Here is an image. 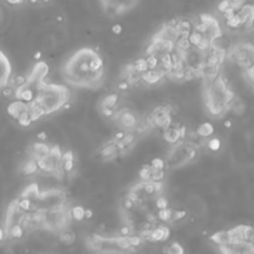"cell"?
Listing matches in <instances>:
<instances>
[{
	"label": "cell",
	"instance_id": "6da1fadb",
	"mask_svg": "<svg viewBox=\"0 0 254 254\" xmlns=\"http://www.w3.org/2000/svg\"><path fill=\"white\" fill-rule=\"evenodd\" d=\"M104 75V61L97 51L81 49L65 65L64 76L76 86H96Z\"/></svg>",
	"mask_w": 254,
	"mask_h": 254
},
{
	"label": "cell",
	"instance_id": "7a4b0ae2",
	"mask_svg": "<svg viewBox=\"0 0 254 254\" xmlns=\"http://www.w3.org/2000/svg\"><path fill=\"white\" fill-rule=\"evenodd\" d=\"M13 67H11V63L6 54L0 49V91H3L5 87H8L9 81L13 76Z\"/></svg>",
	"mask_w": 254,
	"mask_h": 254
},
{
	"label": "cell",
	"instance_id": "3957f363",
	"mask_svg": "<svg viewBox=\"0 0 254 254\" xmlns=\"http://www.w3.org/2000/svg\"><path fill=\"white\" fill-rule=\"evenodd\" d=\"M219 254H254V244L242 242V243H228L218 246Z\"/></svg>",
	"mask_w": 254,
	"mask_h": 254
},
{
	"label": "cell",
	"instance_id": "277c9868",
	"mask_svg": "<svg viewBox=\"0 0 254 254\" xmlns=\"http://www.w3.org/2000/svg\"><path fill=\"white\" fill-rule=\"evenodd\" d=\"M29 110H30V105L21 101V100H15V101L10 102V104L8 105V107H6L8 115L11 119L15 120V121L21 116V115H24L25 112H29Z\"/></svg>",
	"mask_w": 254,
	"mask_h": 254
},
{
	"label": "cell",
	"instance_id": "5b68a950",
	"mask_svg": "<svg viewBox=\"0 0 254 254\" xmlns=\"http://www.w3.org/2000/svg\"><path fill=\"white\" fill-rule=\"evenodd\" d=\"M171 236V232L168 227L165 226H157L153 227L151 229L150 236L146 238V241L151 242V243H160V242H166Z\"/></svg>",
	"mask_w": 254,
	"mask_h": 254
},
{
	"label": "cell",
	"instance_id": "8992f818",
	"mask_svg": "<svg viewBox=\"0 0 254 254\" xmlns=\"http://www.w3.org/2000/svg\"><path fill=\"white\" fill-rule=\"evenodd\" d=\"M50 146L46 145L45 142H35L31 146V155H33L34 160H39L41 157H45L50 152Z\"/></svg>",
	"mask_w": 254,
	"mask_h": 254
},
{
	"label": "cell",
	"instance_id": "52a82bcc",
	"mask_svg": "<svg viewBox=\"0 0 254 254\" xmlns=\"http://www.w3.org/2000/svg\"><path fill=\"white\" fill-rule=\"evenodd\" d=\"M61 168L65 173H71L75 168V158L72 151H66L63 153V158H61Z\"/></svg>",
	"mask_w": 254,
	"mask_h": 254
},
{
	"label": "cell",
	"instance_id": "ba28073f",
	"mask_svg": "<svg viewBox=\"0 0 254 254\" xmlns=\"http://www.w3.org/2000/svg\"><path fill=\"white\" fill-rule=\"evenodd\" d=\"M59 241H60L61 244L66 247L74 246L75 242H76V234H75L74 231L69 228L63 229L61 232H59Z\"/></svg>",
	"mask_w": 254,
	"mask_h": 254
},
{
	"label": "cell",
	"instance_id": "9c48e42d",
	"mask_svg": "<svg viewBox=\"0 0 254 254\" xmlns=\"http://www.w3.org/2000/svg\"><path fill=\"white\" fill-rule=\"evenodd\" d=\"M209 241H211L212 243L216 244L217 247H218V246H224V244L231 243V238H229L228 231H218V232H216V233H213L211 237H209Z\"/></svg>",
	"mask_w": 254,
	"mask_h": 254
},
{
	"label": "cell",
	"instance_id": "30bf717a",
	"mask_svg": "<svg viewBox=\"0 0 254 254\" xmlns=\"http://www.w3.org/2000/svg\"><path fill=\"white\" fill-rule=\"evenodd\" d=\"M120 122H121L122 126L125 127H133L137 124L136 116L132 112L128 111V110H124L122 112H120Z\"/></svg>",
	"mask_w": 254,
	"mask_h": 254
},
{
	"label": "cell",
	"instance_id": "8fae6325",
	"mask_svg": "<svg viewBox=\"0 0 254 254\" xmlns=\"http://www.w3.org/2000/svg\"><path fill=\"white\" fill-rule=\"evenodd\" d=\"M163 253L165 254H186L185 248L180 242H171L167 246L163 248Z\"/></svg>",
	"mask_w": 254,
	"mask_h": 254
},
{
	"label": "cell",
	"instance_id": "7c38bea8",
	"mask_svg": "<svg viewBox=\"0 0 254 254\" xmlns=\"http://www.w3.org/2000/svg\"><path fill=\"white\" fill-rule=\"evenodd\" d=\"M214 127L213 125L209 124V122H203L202 125H199L198 128H197V135L201 136V137H209L211 135H213Z\"/></svg>",
	"mask_w": 254,
	"mask_h": 254
},
{
	"label": "cell",
	"instance_id": "4fadbf2b",
	"mask_svg": "<svg viewBox=\"0 0 254 254\" xmlns=\"http://www.w3.org/2000/svg\"><path fill=\"white\" fill-rule=\"evenodd\" d=\"M70 217L76 222H82L85 219V208L82 206H74L70 209Z\"/></svg>",
	"mask_w": 254,
	"mask_h": 254
},
{
	"label": "cell",
	"instance_id": "5bb4252c",
	"mask_svg": "<svg viewBox=\"0 0 254 254\" xmlns=\"http://www.w3.org/2000/svg\"><path fill=\"white\" fill-rule=\"evenodd\" d=\"M38 163H36V161L34 160V158H30V160H28V162L24 165L23 167V171L25 175L30 176V175H35L36 171H38Z\"/></svg>",
	"mask_w": 254,
	"mask_h": 254
},
{
	"label": "cell",
	"instance_id": "9a60e30c",
	"mask_svg": "<svg viewBox=\"0 0 254 254\" xmlns=\"http://www.w3.org/2000/svg\"><path fill=\"white\" fill-rule=\"evenodd\" d=\"M117 100H119V96L116 94L109 95L102 101V109H115V106L117 105Z\"/></svg>",
	"mask_w": 254,
	"mask_h": 254
},
{
	"label": "cell",
	"instance_id": "2e32d148",
	"mask_svg": "<svg viewBox=\"0 0 254 254\" xmlns=\"http://www.w3.org/2000/svg\"><path fill=\"white\" fill-rule=\"evenodd\" d=\"M188 39H190V45L193 46V48H197V46L201 44V41L203 40V34L198 33V31H196V30H192L190 33V36H188Z\"/></svg>",
	"mask_w": 254,
	"mask_h": 254
},
{
	"label": "cell",
	"instance_id": "e0dca14e",
	"mask_svg": "<svg viewBox=\"0 0 254 254\" xmlns=\"http://www.w3.org/2000/svg\"><path fill=\"white\" fill-rule=\"evenodd\" d=\"M227 21V26H229V28L232 29H238L239 26L243 25V23H242V19L239 18L238 13H236L234 15H232L231 18L226 19Z\"/></svg>",
	"mask_w": 254,
	"mask_h": 254
},
{
	"label": "cell",
	"instance_id": "ac0fdd59",
	"mask_svg": "<svg viewBox=\"0 0 254 254\" xmlns=\"http://www.w3.org/2000/svg\"><path fill=\"white\" fill-rule=\"evenodd\" d=\"M133 65H135V69H136V71L138 72V74H143V72H146L148 70L147 60H146V59H143V58L136 60L135 63H133Z\"/></svg>",
	"mask_w": 254,
	"mask_h": 254
},
{
	"label": "cell",
	"instance_id": "d6986e66",
	"mask_svg": "<svg viewBox=\"0 0 254 254\" xmlns=\"http://www.w3.org/2000/svg\"><path fill=\"white\" fill-rule=\"evenodd\" d=\"M172 214H173V211L171 208L160 209L157 213V218L163 222H171L172 221Z\"/></svg>",
	"mask_w": 254,
	"mask_h": 254
},
{
	"label": "cell",
	"instance_id": "ffe728a7",
	"mask_svg": "<svg viewBox=\"0 0 254 254\" xmlns=\"http://www.w3.org/2000/svg\"><path fill=\"white\" fill-rule=\"evenodd\" d=\"M207 147H208L209 151L212 152H218L222 147V142L218 137H213V138H209L208 142H207Z\"/></svg>",
	"mask_w": 254,
	"mask_h": 254
},
{
	"label": "cell",
	"instance_id": "44dd1931",
	"mask_svg": "<svg viewBox=\"0 0 254 254\" xmlns=\"http://www.w3.org/2000/svg\"><path fill=\"white\" fill-rule=\"evenodd\" d=\"M150 166L153 168V170L163 171V168H165V160L161 157H155L152 158V161H151Z\"/></svg>",
	"mask_w": 254,
	"mask_h": 254
},
{
	"label": "cell",
	"instance_id": "7402d4cb",
	"mask_svg": "<svg viewBox=\"0 0 254 254\" xmlns=\"http://www.w3.org/2000/svg\"><path fill=\"white\" fill-rule=\"evenodd\" d=\"M187 217V212L185 209H177V211H173L172 214V222H180Z\"/></svg>",
	"mask_w": 254,
	"mask_h": 254
},
{
	"label": "cell",
	"instance_id": "603a6c76",
	"mask_svg": "<svg viewBox=\"0 0 254 254\" xmlns=\"http://www.w3.org/2000/svg\"><path fill=\"white\" fill-rule=\"evenodd\" d=\"M232 6V4H231V1H229V0H222L221 3L218 4V11H221V13H226L227 10H228L229 8H231Z\"/></svg>",
	"mask_w": 254,
	"mask_h": 254
},
{
	"label": "cell",
	"instance_id": "cb8c5ba5",
	"mask_svg": "<svg viewBox=\"0 0 254 254\" xmlns=\"http://www.w3.org/2000/svg\"><path fill=\"white\" fill-rule=\"evenodd\" d=\"M156 207L158 208V211H160V209L168 208L167 198H165V197H160V198H157V201H156Z\"/></svg>",
	"mask_w": 254,
	"mask_h": 254
},
{
	"label": "cell",
	"instance_id": "d4e9b609",
	"mask_svg": "<svg viewBox=\"0 0 254 254\" xmlns=\"http://www.w3.org/2000/svg\"><path fill=\"white\" fill-rule=\"evenodd\" d=\"M133 141H135V135H133V133H127V135L125 136V138L121 141V142L124 143L125 146H130L131 143L133 142Z\"/></svg>",
	"mask_w": 254,
	"mask_h": 254
},
{
	"label": "cell",
	"instance_id": "484cf974",
	"mask_svg": "<svg viewBox=\"0 0 254 254\" xmlns=\"http://www.w3.org/2000/svg\"><path fill=\"white\" fill-rule=\"evenodd\" d=\"M122 31H124V28H122L121 24H114L111 28V33L114 35H121Z\"/></svg>",
	"mask_w": 254,
	"mask_h": 254
},
{
	"label": "cell",
	"instance_id": "4316f807",
	"mask_svg": "<svg viewBox=\"0 0 254 254\" xmlns=\"http://www.w3.org/2000/svg\"><path fill=\"white\" fill-rule=\"evenodd\" d=\"M4 1L10 6H20L25 3L26 0H4Z\"/></svg>",
	"mask_w": 254,
	"mask_h": 254
},
{
	"label": "cell",
	"instance_id": "83f0119b",
	"mask_svg": "<svg viewBox=\"0 0 254 254\" xmlns=\"http://www.w3.org/2000/svg\"><path fill=\"white\" fill-rule=\"evenodd\" d=\"M133 207H135V203H133L130 198H127L126 197V198L124 199V208L127 209V211H131Z\"/></svg>",
	"mask_w": 254,
	"mask_h": 254
},
{
	"label": "cell",
	"instance_id": "f1b7e54d",
	"mask_svg": "<svg viewBox=\"0 0 254 254\" xmlns=\"http://www.w3.org/2000/svg\"><path fill=\"white\" fill-rule=\"evenodd\" d=\"M36 137H38L39 142H45V141L48 140L49 135H48V132H46V131H41V132L38 133V136H36Z\"/></svg>",
	"mask_w": 254,
	"mask_h": 254
},
{
	"label": "cell",
	"instance_id": "f546056e",
	"mask_svg": "<svg viewBox=\"0 0 254 254\" xmlns=\"http://www.w3.org/2000/svg\"><path fill=\"white\" fill-rule=\"evenodd\" d=\"M125 136H126V133H125L124 131H119V132L115 133V138H114V140L116 141V142H121V141L125 138Z\"/></svg>",
	"mask_w": 254,
	"mask_h": 254
},
{
	"label": "cell",
	"instance_id": "4dcf8cb0",
	"mask_svg": "<svg viewBox=\"0 0 254 254\" xmlns=\"http://www.w3.org/2000/svg\"><path fill=\"white\" fill-rule=\"evenodd\" d=\"M128 86H130V84L127 82V80H122V81L120 82L119 85H117L119 90H121V91H125V90H127V89H128Z\"/></svg>",
	"mask_w": 254,
	"mask_h": 254
},
{
	"label": "cell",
	"instance_id": "1f68e13d",
	"mask_svg": "<svg viewBox=\"0 0 254 254\" xmlns=\"http://www.w3.org/2000/svg\"><path fill=\"white\" fill-rule=\"evenodd\" d=\"M102 114L106 117H112L116 115V112H115V109H102Z\"/></svg>",
	"mask_w": 254,
	"mask_h": 254
},
{
	"label": "cell",
	"instance_id": "d6a6232c",
	"mask_svg": "<svg viewBox=\"0 0 254 254\" xmlns=\"http://www.w3.org/2000/svg\"><path fill=\"white\" fill-rule=\"evenodd\" d=\"M5 241H8L6 239V232L4 227H0V243H4Z\"/></svg>",
	"mask_w": 254,
	"mask_h": 254
},
{
	"label": "cell",
	"instance_id": "836d02e7",
	"mask_svg": "<svg viewBox=\"0 0 254 254\" xmlns=\"http://www.w3.org/2000/svg\"><path fill=\"white\" fill-rule=\"evenodd\" d=\"M94 217V211L91 208H85V219H91Z\"/></svg>",
	"mask_w": 254,
	"mask_h": 254
},
{
	"label": "cell",
	"instance_id": "e575fe53",
	"mask_svg": "<svg viewBox=\"0 0 254 254\" xmlns=\"http://www.w3.org/2000/svg\"><path fill=\"white\" fill-rule=\"evenodd\" d=\"M224 127H227V128H231L232 122L229 121V120H226V121H224Z\"/></svg>",
	"mask_w": 254,
	"mask_h": 254
},
{
	"label": "cell",
	"instance_id": "d590c367",
	"mask_svg": "<svg viewBox=\"0 0 254 254\" xmlns=\"http://www.w3.org/2000/svg\"><path fill=\"white\" fill-rule=\"evenodd\" d=\"M34 59H35V60H40V59H41V53H40V51H38V53L34 54Z\"/></svg>",
	"mask_w": 254,
	"mask_h": 254
},
{
	"label": "cell",
	"instance_id": "8d00e7d4",
	"mask_svg": "<svg viewBox=\"0 0 254 254\" xmlns=\"http://www.w3.org/2000/svg\"><path fill=\"white\" fill-rule=\"evenodd\" d=\"M29 3L30 4H33V5H35V4H39V3H41V0H28Z\"/></svg>",
	"mask_w": 254,
	"mask_h": 254
},
{
	"label": "cell",
	"instance_id": "74e56055",
	"mask_svg": "<svg viewBox=\"0 0 254 254\" xmlns=\"http://www.w3.org/2000/svg\"><path fill=\"white\" fill-rule=\"evenodd\" d=\"M3 18H4L3 10H1V6H0V24H1V21H3Z\"/></svg>",
	"mask_w": 254,
	"mask_h": 254
}]
</instances>
